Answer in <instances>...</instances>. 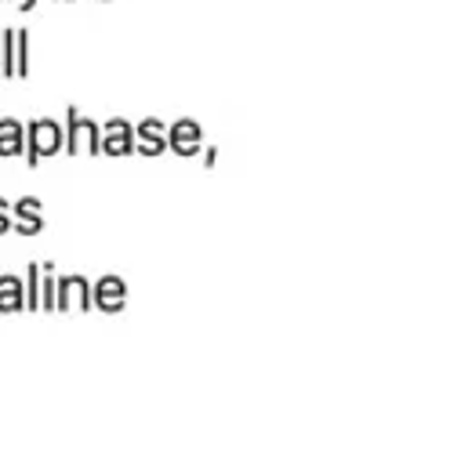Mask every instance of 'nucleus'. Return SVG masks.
<instances>
[{"instance_id":"nucleus-3","label":"nucleus","mask_w":461,"mask_h":464,"mask_svg":"<svg viewBox=\"0 0 461 464\" xmlns=\"http://www.w3.org/2000/svg\"><path fill=\"white\" fill-rule=\"evenodd\" d=\"M69 152H98L102 141V127H94V120H83L76 112H69V138H65Z\"/></svg>"},{"instance_id":"nucleus-10","label":"nucleus","mask_w":461,"mask_h":464,"mask_svg":"<svg viewBox=\"0 0 461 464\" xmlns=\"http://www.w3.org/2000/svg\"><path fill=\"white\" fill-rule=\"evenodd\" d=\"M18 308H25V301H22V283H18L15 276H4V279H0V312H18Z\"/></svg>"},{"instance_id":"nucleus-8","label":"nucleus","mask_w":461,"mask_h":464,"mask_svg":"<svg viewBox=\"0 0 461 464\" xmlns=\"http://www.w3.org/2000/svg\"><path fill=\"white\" fill-rule=\"evenodd\" d=\"M138 134H142V141L134 145L138 152L156 156V152H163V149H167V138H163V123H160V120H145V123L138 127Z\"/></svg>"},{"instance_id":"nucleus-12","label":"nucleus","mask_w":461,"mask_h":464,"mask_svg":"<svg viewBox=\"0 0 461 464\" xmlns=\"http://www.w3.org/2000/svg\"><path fill=\"white\" fill-rule=\"evenodd\" d=\"M7 225H11V214H7V203L0 199V232H7Z\"/></svg>"},{"instance_id":"nucleus-9","label":"nucleus","mask_w":461,"mask_h":464,"mask_svg":"<svg viewBox=\"0 0 461 464\" xmlns=\"http://www.w3.org/2000/svg\"><path fill=\"white\" fill-rule=\"evenodd\" d=\"M22 123L18 120H0V156H18L22 152Z\"/></svg>"},{"instance_id":"nucleus-5","label":"nucleus","mask_w":461,"mask_h":464,"mask_svg":"<svg viewBox=\"0 0 461 464\" xmlns=\"http://www.w3.org/2000/svg\"><path fill=\"white\" fill-rule=\"evenodd\" d=\"M167 145H171L174 152H181V156H196V152H200V127H196L192 120L174 123L171 134H167Z\"/></svg>"},{"instance_id":"nucleus-2","label":"nucleus","mask_w":461,"mask_h":464,"mask_svg":"<svg viewBox=\"0 0 461 464\" xmlns=\"http://www.w3.org/2000/svg\"><path fill=\"white\" fill-rule=\"evenodd\" d=\"M54 290H58V297H54V308L58 312H69L73 304L76 308H94V297H91V283L83 279V276H65V279H58L54 283Z\"/></svg>"},{"instance_id":"nucleus-7","label":"nucleus","mask_w":461,"mask_h":464,"mask_svg":"<svg viewBox=\"0 0 461 464\" xmlns=\"http://www.w3.org/2000/svg\"><path fill=\"white\" fill-rule=\"evenodd\" d=\"M91 297H94V304H98V308L116 312V308H123V297H127V294H123V283H120L116 276H105V279L94 286V294H91Z\"/></svg>"},{"instance_id":"nucleus-13","label":"nucleus","mask_w":461,"mask_h":464,"mask_svg":"<svg viewBox=\"0 0 461 464\" xmlns=\"http://www.w3.org/2000/svg\"><path fill=\"white\" fill-rule=\"evenodd\" d=\"M33 4H36V0H22V4H18V7H22V11H29V7H33Z\"/></svg>"},{"instance_id":"nucleus-1","label":"nucleus","mask_w":461,"mask_h":464,"mask_svg":"<svg viewBox=\"0 0 461 464\" xmlns=\"http://www.w3.org/2000/svg\"><path fill=\"white\" fill-rule=\"evenodd\" d=\"M62 149V130H58V123H51V120H36V123H29V152H25V160L36 167V160L40 156H51V152H58Z\"/></svg>"},{"instance_id":"nucleus-11","label":"nucleus","mask_w":461,"mask_h":464,"mask_svg":"<svg viewBox=\"0 0 461 464\" xmlns=\"http://www.w3.org/2000/svg\"><path fill=\"white\" fill-rule=\"evenodd\" d=\"M40 276H44V308H54V276H51V265H44Z\"/></svg>"},{"instance_id":"nucleus-6","label":"nucleus","mask_w":461,"mask_h":464,"mask_svg":"<svg viewBox=\"0 0 461 464\" xmlns=\"http://www.w3.org/2000/svg\"><path fill=\"white\" fill-rule=\"evenodd\" d=\"M15 228L22 232V236H33V232H40L44 228V221H40V199H33V196H25V199H18L15 203Z\"/></svg>"},{"instance_id":"nucleus-4","label":"nucleus","mask_w":461,"mask_h":464,"mask_svg":"<svg viewBox=\"0 0 461 464\" xmlns=\"http://www.w3.org/2000/svg\"><path fill=\"white\" fill-rule=\"evenodd\" d=\"M98 152H109V156H123V152H134V130H131L123 120H109V123H105V130H102Z\"/></svg>"}]
</instances>
